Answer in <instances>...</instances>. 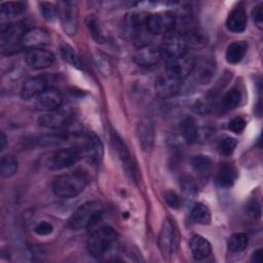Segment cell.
<instances>
[{
	"instance_id": "cell-1",
	"label": "cell",
	"mask_w": 263,
	"mask_h": 263,
	"mask_svg": "<svg viewBox=\"0 0 263 263\" xmlns=\"http://www.w3.org/2000/svg\"><path fill=\"white\" fill-rule=\"evenodd\" d=\"M88 176L82 171H75L59 176L52 183L54 194L62 198H72L79 195L88 183Z\"/></svg>"
},
{
	"instance_id": "cell-2",
	"label": "cell",
	"mask_w": 263,
	"mask_h": 263,
	"mask_svg": "<svg viewBox=\"0 0 263 263\" xmlns=\"http://www.w3.org/2000/svg\"><path fill=\"white\" fill-rule=\"evenodd\" d=\"M103 212L99 202L87 201L81 204L71 215L68 221V226L73 230H80L82 228L91 227L101 221Z\"/></svg>"
},
{
	"instance_id": "cell-3",
	"label": "cell",
	"mask_w": 263,
	"mask_h": 263,
	"mask_svg": "<svg viewBox=\"0 0 263 263\" xmlns=\"http://www.w3.org/2000/svg\"><path fill=\"white\" fill-rule=\"evenodd\" d=\"M117 238L116 231L110 226H100L92 230L87 240L88 253L96 258L102 257Z\"/></svg>"
},
{
	"instance_id": "cell-4",
	"label": "cell",
	"mask_w": 263,
	"mask_h": 263,
	"mask_svg": "<svg viewBox=\"0 0 263 263\" xmlns=\"http://www.w3.org/2000/svg\"><path fill=\"white\" fill-rule=\"evenodd\" d=\"M177 16L171 11L147 14L146 30L149 34H170L175 32Z\"/></svg>"
},
{
	"instance_id": "cell-5",
	"label": "cell",
	"mask_w": 263,
	"mask_h": 263,
	"mask_svg": "<svg viewBox=\"0 0 263 263\" xmlns=\"http://www.w3.org/2000/svg\"><path fill=\"white\" fill-rule=\"evenodd\" d=\"M58 15L60 17L62 27L68 35H73L77 32L79 12L76 2L60 1L57 4Z\"/></svg>"
},
{
	"instance_id": "cell-6",
	"label": "cell",
	"mask_w": 263,
	"mask_h": 263,
	"mask_svg": "<svg viewBox=\"0 0 263 263\" xmlns=\"http://www.w3.org/2000/svg\"><path fill=\"white\" fill-rule=\"evenodd\" d=\"M187 46L188 42L185 36L177 32H172L165 36L159 50L161 55L170 61L187 53Z\"/></svg>"
},
{
	"instance_id": "cell-7",
	"label": "cell",
	"mask_w": 263,
	"mask_h": 263,
	"mask_svg": "<svg viewBox=\"0 0 263 263\" xmlns=\"http://www.w3.org/2000/svg\"><path fill=\"white\" fill-rule=\"evenodd\" d=\"M27 30L21 24L9 25L2 28L1 48L4 52L12 53L22 48V39Z\"/></svg>"
},
{
	"instance_id": "cell-8",
	"label": "cell",
	"mask_w": 263,
	"mask_h": 263,
	"mask_svg": "<svg viewBox=\"0 0 263 263\" xmlns=\"http://www.w3.org/2000/svg\"><path fill=\"white\" fill-rule=\"evenodd\" d=\"M195 60L192 55L185 53L179 58L167 61L166 64V74L182 80L188 77L194 70Z\"/></svg>"
},
{
	"instance_id": "cell-9",
	"label": "cell",
	"mask_w": 263,
	"mask_h": 263,
	"mask_svg": "<svg viewBox=\"0 0 263 263\" xmlns=\"http://www.w3.org/2000/svg\"><path fill=\"white\" fill-rule=\"evenodd\" d=\"M81 151L77 147H68L57 150L48 159L47 165L50 170H63L78 161Z\"/></svg>"
},
{
	"instance_id": "cell-10",
	"label": "cell",
	"mask_w": 263,
	"mask_h": 263,
	"mask_svg": "<svg viewBox=\"0 0 263 263\" xmlns=\"http://www.w3.org/2000/svg\"><path fill=\"white\" fill-rule=\"evenodd\" d=\"M176 232L170 220H164L158 236V247L163 257H170L175 248Z\"/></svg>"
},
{
	"instance_id": "cell-11",
	"label": "cell",
	"mask_w": 263,
	"mask_h": 263,
	"mask_svg": "<svg viewBox=\"0 0 263 263\" xmlns=\"http://www.w3.org/2000/svg\"><path fill=\"white\" fill-rule=\"evenodd\" d=\"M48 33L41 28H32L25 32L22 39V48L25 49H38L42 48L49 42Z\"/></svg>"
},
{
	"instance_id": "cell-12",
	"label": "cell",
	"mask_w": 263,
	"mask_h": 263,
	"mask_svg": "<svg viewBox=\"0 0 263 263\" xmlns=\"http://www.w3.org/2000/svg\"><path fill=\"white\" fill-rule=\"evenodd\" d=\"M62 102H63V97L58 89L46 88L36 98L35 106L38 110L50 112L59 109Z\"/></svg>"
},
{
	"instance_id": "cell-13",
	"label": "cell",
	"mask_w": 263,
	"mask_h": 263,
	"mask_svg": "<svg viewBox=\"0 0 263 263\" xmlns=\"http://www.w3.org/2000/svg\"><path fill=\"white\" fill-rule=\"evenodd\" d=\"M83 153L88 162H90L91 164L97 165L101 162L104 153L103 144L100 138L93 133H89L85 137Z\"/></svg>"
},
{
	"instance_id": "cell-14",
	"label": "cell",
	"mask_w": 263,
	"mask_h": 263,
	"mask_svg": "<svg viewBox=\"0 0 263 263\" xmlns=\"http://www.w3.org/2000/svg\"><path fill=\"white\" fill-rule=\"evenodd\" d=\"M181 89V80L167 74L159 76L155 81V91L158 97L168 99L176 96Z\"/></svg>"
},
{
	"instance_id": "cell-15",
	"label": "cell",
	"mask_w": 263,
	"mask_h": 263,
	"mask_svg": "<svg viewBox=\"0 0 263 263\" xmlns=\"http://www.w3.org/2000/svg\"><path fill=\"white\" fill-rule=\"evenodd\" d=\"M161 58L162 55L159 48L150 44H145L138 48L134 55V61L139 66L151 67L156 65Z\"/></svg>"
},
{
	"instance_id": "cell-16",
	"label": "cell",
	"mask_w": 263,
	"mask_h": 263,
	"mask_svg": "<svg viewBox=\"0 0 263 263\" xmlns=\"http://www.w3.org/2000/svg\"><path fill=\"white\" fill-rule=\"evenodd\" d=\"M27 64L34 69H44L50 67L54 62V55L44 48L32 49L27 52Z\"/></svg>"
},
{
	"instance_id": "cell-17",
	"label": "cell",
	"mask_w": 263,
	"mask_h": 263,
	"mask_svg": "<svg viewBox=\"0 0 263 263\" xmlns=\"http://www.w3.org/2000/svg\"><path fill=\"white\" fill-rule=\"evenodd\" d=\"M69 113L64 110H53L48 113H45L38 118V123L40 126L49 128V129H58L63 127L68 121Z\"/></svg>"
},
{
	"instance_id": "cell-18",
	"label": "cell",
	"mask_w": 263,
	"mask_h": 263,
	"mask_svg": "<svg viewBox=\"0 0 263 263\" xmlns=\"http://www.w3.org/2000/svg\"><path fill=\"white\" fill-rule=\"evenodd\" d=\"M46 89V79L42 76L31 77L24 82L21 88V97L24 100H31L37 98L42 91Z\"/></svg>"
},
{
	"instance_id": "cell-19",
	"label": "cell",
	"mask_w": 263,
	"mask_h": 263,
	"mask_svg": "<svg viewBox=\"0 0 263 263\" xmlns=\"http://www.w3.org/2000/svg\"><path fill=\"white\" fill-rule=\"evenodd\" d=\"M138 139L142 148L146 151L152 148L155 136L154 123L150 119H144L138 124Z\"/></svg>"
},
{
	"instance_id": "cell-20",
	"label": "cell",
	"mask_w": 263,
	"mask_h": 263,
	"mask_svg": "<svg viewBox=\"0 0 263 263\" xmlns=\"http://www.w3.org/2000/svg\"><path fill=\"white\" fill-rule=\"evenodd\" d=\"M237 178V171L232 163L223 162L219 165L216 183L220 188H230Z\"/></svg>"
},
{
	"instance_id": "cell-21",
	"label": "cell",
	"mask_w": 263,
	"mask_h": 263,
	"mask_svg": "<svg viewBox=\"0 0 263 263\" xmlns=\"http://www.w3.org/2000/svg\"><path fill=\"white\" fill-rule=\"evenodd\" d=\"M247 13L246 10L238 6L231 10V12L228 14V17L226 20V28L228 31L233 33H240L245 31L247 27Z\"/></svg>"
},
{
	"instance_id": "cell-22",
	"label": "cell",
	"mask_w": 263,
	"mask_h": 263,
	"mask_svg": "<svg viewBox=\"0 0 263 263\" xmlns=\"http://www.w3.org/2000/svg\"><path fill=\"white\" fill-rule=\"evenodd\" d=\"M112 143L114 146V149L116 150V153L126 172V174H128L130 176L132 179L135 178V171H134V165L132 163L130 160V155L125 147V145L122 143L121 139L119 138V136L117 134H113L112 135Z\"/></svg>"
},
{
	"instance_id": "cell-23",
	"label": "cell",
	"mask_w": 263,
	"mask_h": 263,
	"mask_svg": "<svg viewBox=\"0 0 263 263\" xmlns=\"http://www.w3.org/2000/svg\"><path fill=\"white\" fill-rule=\"evenodd\" d=\"M190 249L196 260L206 258L212 252L210 241L201 235H194L190 240Z\"/></svg>"
},
{
	"instance_id": "cell-24",
	"label": "cell",
	"mask_w": 263,
	"mask_h": 263,
	"mask_svg": "<svg viewBox=\"0 0 263 263\" xmlns=\"http://www.w3.org/2000/svg\"><path fill=\"white\" fill-rule=\"evenodd\" d=\"M193 71L195 72L196 81H198V83L205 84L211 81L215 74V64L213 61L209 60L202 61L198 65L195 63Z\"/></svg>"
},
{
	"instance_id": "cell-25",
	"label": "cell",
	"mask_w": 263,
	"mask_h": 263,
	"mask_svg": "<svg viewBox=\"0 0 263 263\" xmlns=\"http://www.w3.org/2000/svg\"><path fill=\"white\" fill-rule=\"evenodd\" d=\"M248 44L245 41H235L227 46L225 58L229 64H238L247 52Z\"/></svg>"
},
{
	"instance_id": "cell-26",
	"label": "cell",
	"mask_w": 263,
	"mask_h": 263,
	"mask_svg": "<svg viewBox=\"0 0 263 263\" xmlns=\"http://www.w3.org/2000/svg\"><path fill=\"white\" fill-rule=\"evenodd\" d=\"M26 10V3L22 1L16 2H2L0 4V14L2 17H15Z\"/></svg>"
},
{
	"instance_id": "cell-27",
	"label": "cell",
	"mask_w": 263,
	"mask_h": 263,
	"mask_svg": "<svg viewBox=\"0 0 263 263\" xmlns=\"http://www.w3.org/2000/svg\"><path fill=\"white\" fill-rule=\"evenodd\" d=\"M85 24L87 27V30L89 32V34L91 35V37L93 38V40L97 43H104L106 38L103 32V29L98 21V18L96 17V15L90 14L87 15L85 18Z\"/></svg>"
},
{
	"instance_id": "cell-28",
	"label": "cell",
	"mask_w": 263,
	"mask_h": 263,
	"mask_svg": "<svg viewBox=\"0 0 263 263\" xmlns=\"http://www.w3.org/2000/svg\"><path fill=\"white\" fill-rule=\"evenodd\" d=\"M191 218L194 222L201 224V225H208L211 223L212 216L210 209L203 204V203H196L192 211H191Z\"/></svg>"
},
{
	"instance_id": "cell-29",
	"label": "cell",
	"mask_w": 263,
	"mask_h": 263,
	"mask_svg": "<svg viewBox=\"0 0 263 263\" xmlns=\"http://www.w3.org/2000/svg\"><path fill=\"white\" fill-rule=\"evenodd\" d=\"M249 245V237L243 232H236L229 236L227 246L232 252H241Z\"/></svg>"
},
{
	"instance_id": "cell-30",
	"label": "cell",
	"mask_w": 263,
	"mask_h": 263,
	"mask_svg": "<svg viewBox=\"0 0 263 263\" xmlns=\"http://www.w3.org/2000/svg\"><path fill=\"white\" fill-rule=\"evenodd\" d=\"M240 91L233 87L231 89H229L222 98V102H221V106L225 111H230L233 110L234 108L237 107V105L240 102Z\"/></svg>"
},
{
	"instance_id": "cell-31",
	"label": "cell",
	"mask_w": 263,
	"mask_h": 263,
	"mask_svg": "<svg viewBox=\"0 0 263 263\" xmlns=\"http://www.w3.org/2000/svg\"><path fill=\"white\" fill-rule=\"evenodd\" d=\"M17 170V160L13 155H3L0 160V174L2 177H10Z\"/></svg>"
},
{
	"instance_id": "cell-32",
	"label": "cell",
	"mask_w": 263,
	"mask_h": 263,
	"mask_svg": "<svg viewBox=\"0 0 263 263\" xmlns=\"http://www.w3.org/2000/svg\"><path fill=\"white\" fill-rule=\"evenodd\" d=\"M190 164L194 172L199 175H205L211 171L212 161L205 155H195L191 158Z\"/></svg>"
},
{
	"instance_id": "cell-33",
	"label": "cell",
	"mask_w": 263,
	"mask_h": 263,
	"mask_svg": "<svg viewBox=\"0 0 263 263\" xmlns=\"http://www.w3.org/2000/svg\"><path fill=\"white\" fill-rule=\"evenodd\" d=\"M182 130L185 139L188 142L196 141L198 137V128L196 126L195 121L192 118L188 117L182 122Z\"/></svg>"
},
{
	"instance_id": "cell-34",
	"label": "cell",
	"mask_w": 263,
	"mask_h": 263,
	"mask_svg": "<svg viewBox=\"0 0 263 263\" xmlns=\"http://www.w3.org/2000/svg\"><path fill=\"white\" fill-rule=\"evenodd\" d=\"M60 51H61V54H62V58L67 62L69 63L70 65H72L73 67H76V68H80L81 64H80V61L75 52V50L73 49L72 46H70L69 44H62L61 47H60Z\"/></svg>"
},
{
	"instance_id": "cell-35",
	"label": "cell",
	"mask_w": 263,
	"mask_h": 263,
	"mask_svg": "<svg viewBox=\"0 0 263 263\" xmlns=\"http://www.w3.org/2000/svg\"><path fill=\"white\" fill-rule=\"evenodd\" d=\"M236 145H237V141L234 138L226 137L223 140H221V142L219 143V151L221 154L228 156L232 154Z\"/></svg>"
},
{
	"instance_id": "cell-36",
	"label": "cell",
	"mask_w": 263,
	"mask_h": 263,
	"mask_svg": "<svg viewBox=\"0 0 263 263\" xmlns=\"http://www.w3.org/2000/svg\"><path fill=\"white\" fill-rule=\"evenodd\" d=\"M40 12L46 21H52L58 15V8L50 2H40Z\"/></svg>"
},
{
	"instance_id": "cell-37",
	"label": "cell",
	"mask_w": 263,
	"mask_h": 263,
	"mask_svg": "<svg viewBox=\"0 0 263 263\" xmlns=\"http://www.w3.org/2000/svg\"><path fill=\"white\" fill-rule=\"evenodd\" d=\"M163 198L166 204L172 209H179L181 205V199L179 195L174 191H166L163 194Z\"/></svg>"
},
{
	"instance_id": "cell-38",
	"label": "cell",
	"mask_w": 263,
	"mask_h": 263,
	"mask_svg": "<svg viewBox=\"0 0 263 263\" xmlns=\"http://www.w3.org/2000/svg\"><path fill=\"white\" fill-rule=\"evenodd\" d=\"M228 127L231 132L235 134H240L246 127V121L241 117H234L229 121Z\"/></svg>"
},
{
	"instance_id": "cell-39",
	"label": "cell",
	"mask_w": 263,
	"mask_h": 263,
	"mask_svg": "<svg viewBox=\"0 0 263 263\" xmlns=\"http://www.w3.org/2000/svg\"><path fill=\"white\" fill-rule=\"evenodd\" d=\"M52 230H53L52 224L47 222V221L39 222L34 227V231L38 235H48V234H50L52 232Z\"/></svg>"
},
{
	"instance_id": "cell-40",
	"label": "cell",
	"mask_w": 263,
	"mask_h": 263,
	"mask_svg": "<svg viewBox=\"0 0 263 263\" xmlns=\"http://www.w3.org/2000/svg\"><path fill=\"white\" fill-rule=\"evenodd\" d=\"M252 15H253L255 25L261 30L263 28V4L262 3L254 7L252 11Z\"/></svg>"
},
{
	"instance_id": "cell-41",
	"label": "cell",
	"mask_w": 263,
	"mask_h": 263,
	"mask_svg": "<svg viewBox=\"0 0 263 263\" xmlns=\"http://www.w3.org/2000/svg\"><path fill=\"white\" fill-rule=\"evenodd\" d=\"M181 187H182L183 191L187 195H193L195 193V191H196V186H195L194 182L190 178H188V177L182 179Z\"/></svg>"
},
{
	"instance_id": "cell-42",
	"label": "cell",
	"mask_w": 263,
	"mask_h": 263,
	"mask_svg": "<svg viewBox=\"0 0 263 263\" xmlns=\"http://www.w3.org/2000/svg\"><path fill=\"white\" fill-rule=\"evenodd\" d=\"M262 261H263V251L261 249H258V250H256L253 253L252 262H254V263H262Z\"/></svg>"
},
{
	"instance_id": "cell-43",
	"label": "cell",
	"mask_w": 263,
	"mask_h": 263,
	"mask_svg": "<svg viewBox=\"0 0 263 263\" xmlns=\"http://www.w3.org/2000/svg\"><path fill=\"white\" fill-rule=\"evenodd\" d=\"M5 143H6V137H5L4 133L1 132V134H0V149H1V150L4 148Z\"/></svg>"
}]
</instances>
